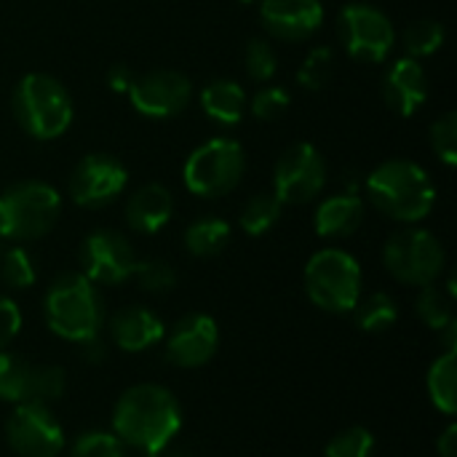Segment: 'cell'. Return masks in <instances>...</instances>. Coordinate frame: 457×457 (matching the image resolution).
Returning <instances> with one entry per match:
<instances>
[{
  "mask_svg": "<svg viewBox=\"0 0 457 457\" xmlns=\"http://www.w3.org/2000/svg\"><path fill=\"white\" fill-rule=\"evenodd\" d=\"M244 62H246V72L257 80V83H265L276 75L278 70V56L273 51L270 43H265L262 37H254L249 40L246 51H244Z\"/></svg>",
  "mask_w": 457,
  "mask_h": 457,
  "instance_id": "34",
  "label": "cell"
},
{
  "mask_svg": "<svg viewBox=\"0 0 457 457\" xmlns=\"http://www.w3.org/2000/svg\"><path fill=\"white\" fill-rule=\"evenodd\" d=\"M5 436L19 457H59L64 428L46 404H19L8 418Z\"/></svg>",
  "mask_w": 457,
  "mask_h": 457,
  "instance_id": "13",
  "label": "cell"
},
{
  "mask_svg": "<svg viewBox=\"0 0 457 457\" xmlns=\"http://www.w3.org/2000/svg\"><path fill=\"white\" fill-rule=\"evenodd\" d=\"M137 254L126 236L115 230H94L80 244V273L96 287H115L134 276Z\"/></svg>",
  "mask_w": 457,
  "mask_h": 457,
  "instance_id": "12",
  "label": "cell"
},
{
  "mask_svg": "<svg viewBox=\"0 0 457 457\" xmlns=\"http://www.w3.org/2000/svg\"><path fill=\"white\" fill-rule=\"evenodd\" d=\"M43 313L48 329L75 345L96 337L104 324L102 295L83 273H62L46 292Z\"/></svg>",
  "mask_w": 457,
  "mask_h": 457,
  "instance_id": "3",
  "label": "cell"
},
{
  "mask_svg": "<svg viewBox=\"0 0 457 457\" xmlns=\"http://www.w3.org/2000/svg\"><path fill=\"white\" fill-rule=\"evenodd\" d=\"M353 313H356V324L364 332H375V335L388 332L399 319V308L394 297H388L386 292H375L367 300H359Z\"/></svg>",
  "mask_w": 457,
  "mask_h": 457,
  "instance_id": "25",
  "label": "cell"
},
{
  "mask_svg": "<svg viewBox=\"0 0 457 457\" xmlns=\"http://www.w3.org/2000/svg\"><path fill=\"white\" fill-rule=\"evenodd\" d=\"M332 78V51L327 46L313 48L297 70V80L308 91H321Z\"/></svg>",
  "mask_w": 457,
  "mask_h": 457,
  "instance_id": "32",
  "label": "cell"
},
{
  "mask_svg": "<svg viewBox=\"0 0 457 457\" xmlns=\"http://www.w3.org/2000/svg\"><path fill=\"white\" fill-rule=\"evenodd\" d=\"M174 212V198L169 193V187L153 182V185H142L126 204V222L134 233L142 236H153L161 228H166V222L171 220Z\"/></svg>",
  "mask_w": 457,
  "mask_h": 457,
  "instance_id": "20",
  "label": "cell"
},
{
  "mask_svg": "<svg viewBox=\"0 0 457 457\" xmlns=\"http://www.w3.org/2000/svg\"><path fill=\"white\" fill-rule=\"evenodd\" d=\"M439 457H457V426H447L442 439L436 442Z\"/></svg>",
  "mask_w": 457,
  "mask_h": 457,
  "instance_id": "40",
  "label": "cell"
},
{
  "mask_svg": "<svg viewBox=\"0 0 457 457\" xmlns=\"http://www.w3.org/2000/svg\"><path fill=\"white\" fill-rule=\"evenodd\" d=\"M13 118L32 139H56L75 118L72 96L56 78L29 72L13 88Z\"/></svg>",
  "mask_w": 457,
  "mask_h": 457,
  "instance_id": "4",
  "label": "cell"
},
{
  "mask_svg": "<svg viewBox=\"0 0 457 457\" xmlns=\"http://www.w3.org/2000/svg\"><path fill=\"white\" fill-rule=\"evenodd\" d=\"M131 107L147 118H174L193 99V83L177 70H153L137 75L129 88Z\"/></svg>",
  "mask_w": 457,
  "mask_h": 457,
  "instance_id": "14",
  "label": "cell"
},
{
  "mask_svg": "<svg viewBox=\"0 0 457 457\" xmlns=\"http://www.w3.org/2000/svg\"><path fill=\"white\" fill-rule=\"evenodd\" d=\"M220 345V329L217 321L206 313H193L177 321L166 340V359L174 367L195 370L214 359Z\"/></svg>",
  "mask_w": 457,
  "mask_h": 457,
  "instance_id": "16",
  "label": "cell"
},
{
  "mask_svg": "<svg viewBox=\"0 0 457 457\" xmlns=\"http://www.w3.org/2000/svg\"><path fill=\"white\" fill-rule=\"evenodd\" d=\"M281 209L284 204L278 201L276 193H254L241 209V228L249 236H262L278 222Z\"/></svg>",
  "mask_w": 457,
  "mask_h": 457,
  "instance_id": "26",
  "label": "cell"
},
{
  "mask_svg": "<svg viewBox=\"0 0 457 457\" xmlns=\"http://www.w3.org/2000/svg\"><path fill=\"white\" fill-rule=\"evenodd\" d=\"M289 94L278 86H268V88H260L252 99V112L254 118L260 120H276L281 118L287 110H289Z\"/></svg>",
  "mask_w": 457,
  "mask_h": 457,
  "instance_id": "36",
  "label": "cell"
},
{
  "mask_svg": "<svg viewBox=\"0 0 457 457\" xmlns=\"http://www.w3.org/2000/svg\"><path fill=\"white\" fill-rule=\"evenodd\" d=\"M134 78H137V75H134V70H131L129 64H112V67L107 70V86H110V91H115V94H129Z\"/></svg>",
  "mask_w": 457,
  "mask_h": 457,
  "instance_id": "38",
  "label": "cell"
},
{
  "mask_svg": "<svg viewBox=\"0 0 457 457\" xmlns=\"http://www.w3.org/2000/svg\"><path fill=\"white\" fill-rule=\"evenodd\" d=\"M228 241H230V225L220 217L195 220L185 230V246L193 257H214L228 246Z\"/></svg>",
  "mask_w": 457,
  "mask_h": 457,
  "instance_id": "24",
  "label": "cell"
},
{
  "mask_svg": "<svg viewBox=\"0 0 457 457\" xmlns=\"http://www.w3.org/2000/svg\"><path fill=\"white\" fill-rule=\"evenodd\" d=\"M383 96H386V104L402 118L415 115L428 99V75L423 64L412 56L396 59L386 72Z\"/></svg>",
  "mask_w": 457,
  "mask_h": 457,
  "instance_id": "18",
  "label": "cell"
},
{
  "mask_svg": "<svg viewBox=\"0 0 457 457\" xmlns=\"http://www.w3.org/2000/svg\"><path fill=\"white\" fill-rule=\"evenodd\" d=\"M445 37H447V29H445L442 21L420 19V21L407 27V32H404V51L412 59H423V56L436 54L445 46Z\"/></svg>",
  "mask_w": 457,
  "mask_h": 457,
  "instance_id": "28",
  "label": "cell"
},
{
  "mask_svg": "<svg viewBox=\"0 0 457 457\" xmlns=\"http://www.w3.org/2000/svg\"><path fill=\"white\" fill-rule=\"evenodd\" d=\"M367 195L378 212L396 222L415 225L426 220L436 204V187L431 177L407 158H391L380 163L364 182Z\"/></svg>",
  "mask_w": 457,
  "mask_h": 457,
  "instance_id": "2",
  "label": "cell"
},
{
  "mask_svg": "<svg viewBox=\"0 0 457 457\" xmlns=\"http://www.w3.org/2000/svg\"><path fill=\"white\" fill-rule=\"evenodd\" d=\"M126 185H129L126 166L107 153H94L75 166L70 177V195L83 209H99L115 201L126 190Z\"/></svg>",
  "mask_w": 457,
  "mask_h": 457,
  "instance_id": "15",
  "label": "cell"
},
{
  "mask_svg": "<svg viewBox=\"0 0 457 457\" xmlns=\"http://www.w3.org/2000/svg\"><path fill=\"white\" fill-rule=\"evenodd\" d=\"M428 386V396L434 402L436 410H442L445 415H455L457 410V359L455 351H445L428 370L426 378Z\"/></svg>",
  "mask_w": 457,
  "mask_h": 457,
  "instance_id": "23",
  "label": "cell"
},
{
  "mask_svg": "<svg viewBox=\"0 0 457 457\" xmlns=\"http://www.w3.org/2000/svg\"><path fill=\"white\" fill-rule=\"evenodd\" d=\"M67 391V375L62 367L32 364L13 353L0 351V399L11 404H51Z\"/></svg>",
  "mask_w": 457,
  "mask_h": 457,
  "instance_id": "9",
  "label": "cell"
},
{
  "mask_svg": "<svg viewBox=\"0 0 457 457\" xmlns=\"http://www.w3.org/2000/svg\"><path fill=\"white\" fill-rule=\"evenodd\" d=\"M35 262L21 246H5L0 254V281L11 289H27L35 284Z\"/></svg>",
  "mask_w": 457,
  "mask_h": 457,
  "instance_id": "29",
  "label": "cell"
},
{
  "mask_svg": "<svg viewBox=\"0 0 457 457\" xmlns=\"http://www.w3.org/2000/svg\"><path fill=\"white\" fill-rule=\"evenodd\" d=\"M80 345V353H83V361H88V364H102L104 361V356H107V345L102 343V337L96 335V337H91V340H83V343H78Z\"/></svg>",
  "mask_w": 457,
  "mask_h": 457,
  "instance_id": "39",
  "label": "cell"
},
{
  "mask_svg": "<svg viewBox=\"0 0 457 457\" xmlns=\"http://www.w3.org/2000/svg\"><path fill=\"white\" fill-rule=\"evenodd\" d=\"M260 19L273 37L305 40L324 21L321 0H260Z\"/></svg>",
  "mask_w": 457,
  "mask_h": 457,
  "instance_id": "17",
  "label": "cell"
},
{
  "mask_svg": "<svg viewBox=\"0 0 457 457\" xmlns=\"http://www.w3.org/2000/svg\"><path fill=\"white\" fill-rule=\"evenodd\" d=\"M21 329V311L13 300L0 295V351L19 335Z\"/></svg>",
  "mask_w": 457,
  "mask_h": 457,
  "instance_id": "37",
  "label": "cell"
},
{
  "mask_svg": "<svg viewBox=\"0 0 457 457\" xmlns=\"http://www.w3.org/2000/svg\"><path fill=\"white\" fill-rule=\"evenodd\" d=\"M62 214L59 193L40 182L24 179L0 193V238L24 244L37 241L56 225Z\"/></svg>",
  "mask_w": 457,
  "mask_h": 457,
  "instance_id": "5",
  "label": "cell"
},
{
  "mask_svg": "<svg viewBox=\"0 0 457 457\" xmlns=\"http://www.w3.org/2000/svg\"><path fill=\"white\" fill-rule=\"evenodd\" d=\"M110 340L126 351V353H139V351H147L153 348L161 337H163V321L145 305H129V308H120L110 324Z\"/></svg>",
  "mask_w": 457,
  "mask_h": 457,
  "instance_id": "19",
  "label": "cell"
},
{
  "mask_svg": "<svg viewBox=\"0 0 457 457\" xmlns=\"http://www.w3.org/2000/svg\"><path fill=\"white\" fill-rule=\"evenodd\" d=\"M431 145L434 153L445 166H455L457 161V112H445L434 126H431Z\"/></svg>",
  "mask_w": 457,
  "mask_h": 457,
  "instance_id": "35",
  "label": "cell"
},
{
  "mask_svg": "<svg viewBox=\"0 0 457 457\" xmlns=\"http://www.w3.org/2000/svg\"><path fill=\"white\" fill-rule=\"evenodd\" d=\"M305 292L327 313H351L361 300V265L343 249H321L305 265Z\"/></svg>",
  "mask_w": 457,
  "mask_h": 457,
  "instance_id": "6",
  "label": "cell"
},
{
  "mask_svg": "<svg viewBox=\"0 0 457 457\" xmlns=\"http://www.w3.org/2000/svg\"><path fill=\"white\" fill-rule=\"evenodd\" d=\"M72 457H131V450L107 431H86L75 439Z\"/></svg>",
  "mask_w": 457,
  "mask_h": 457,
  "instance_id": "30",
  "label": "cell"
},
{
  "mask_svg": "<svg viewBox=\"0 0 457 457\" xmlns=\"http://www.w3.org/2000/svg\"><path fill=\"white\" fill-rule=\"evenodd\" d=\"M327 185V161L324 155L308 145H292L276 163L273 171V193L281 204H308Z\"/></svg>",
  "mask_w": 457,
  "mask_h": 457,
  "instance_id": "11",
  "label": "cell"
},
{
  "mask_svg": "<svg viewBox=\"0 0 457 457\" xmlns=\"http://www.w3.org/2000/svg\"><path fill=\"white\" fill-rule=\"evenodd\" d=\"M139 287L150 295H166L174 289L177 284V273L169 262L163 260H145V262H137V270H134Z\"/></svg>",
  "mask_w": 457,
  "mask_h": 457,
  "instance_id": "33",
  "label": "cell"
},
{
  "mask_svg": "<svg viewBox=\"0 0 457 457\" xmlns=\"http://www.w3.org/2000/svg\"><path fill=\"white\" fill-rule=\"evenodd\" d=\"M204 112L220 126H236L246 112V91L236 80H212L201 91Z\"/></svg>",
  "mask_w": 457,
  "mask_h": 457,
  "instance_id": "22",
  "label": "cell"
},
{
  "mask_svg": "<svg viewBox=\"0 0 457 457\" xmlns=\"http://www.w3.org/2000/svg\"><path fill=\"white\" fill-rule=\"evenodd\" d=\"M383 262L388 273L407 287H428L445 270V246L442 241L420 228L399 230L388 238L383 249Z\"/></svg>",
  "mask_w": 457,
  "mask_h": 457,
  "instance_id": "8",
  "label": "cell"
},
{
  "mask_svg": "<svg viewBox=\"0 0 457 457\" xmlns=\"http://www.w3.org/2000/svg\"><path fill=\"white\" fill-rule=\"evenodd\" d=\"M337 32H340L345 51L356 62H370V64L388 59V54L396 43L391 19L380 8L367 5V3L343 5V11L337 16Z\"/></svg>",
  "mask_w": 457,
  "mask_h": 457,
  "instance_id": "10",
  "label": "cell"
},
{
  "mask_svg": "<svg viewBox=\"0 0 457 457\" xmlns=\"http://www.w3.org/2000/svg\"><path fill=\"white\" fill-rule=\"evenodd\" d=\"M246 169L244 150L230 137H214L185 161V185L198 198H222L238 187Z\"/></svg>",
  "mask_w": 457,
  "mask_h": 457,
  "instance_id": "7",
  "label": "cell"
},
{
  "mask_svg": "<svg viewBox=\"0 0 457 457\" xmlns=\"http://www.w3.org/2000/svg\"><path fill=\"white\" fill-rule=\"evenodd\" d=\"M163 457H190V455H187L185 450H174V453H166V450H163Z\"/></svg>",
  "mask_w": 457,
  "mask_h": 457,
  "instance_id": "41",
  "label": "cell"
},
{
  "mask_svg": "<svg viewBox=\"0 0 457 457\" xmlns=\"http://www.w3.org/2000/svg\"><path fill=\"white\" fill-rule=\"evenodd\" d=\"M316 233L321 238H348L364 222V201L359 193H337L329 195L316 209Z\"/></svg>",
  "mask_w": 457,
  "mask_h": 457,
  "instance_id": "21",
  "label": "cell"
},
{
  "mask_svg": "<svg viewBox=\"0 0 457 457\" xmlns=\"http://www.w3.org/2000/svg\"><path fill=\"white\" fill-rule=\"evenodd\" d=\"M241 3H257V0H241Z\"/></svg>",
  "mask_w": 457,
  "mask_h": 457,
  "instance_id": "42",
  "label": "cell"
},
{
  "mask_svg": "<svg viewBox=\"0 0 457 457\" xmlns=\"http://www.w3.org/2000/svg\"><path fill=\"white\" fill-rule=\"evenodd\" d=\"M182 428V410L174 394L155 383H142L118 399L112 410V434L142 453H163Z\"/></svg>",
  "mask_w": 457,
  "mask_h": 457,
  "instance_id": "1",
  "label": "cell"
},
{
  "mask_svg": "<svg viewBox=\"0 0 457 457\" xmlns=\"http://www.w3.org/2000/svg\"><path fill=\"white\" fill-rule=\"evenodd\" d=\"M375 453V436L364 426H351L340 431L324 450L327 457H372Z\"/></svg>",
  "mask_w": 457,
  "mask_h": 457,
  "instance_id": "31",
  "label": "cell"
},
{
  "mask_svg": "<svg viewBox=\"0 0 457 457\" xmlns=\"http://www.w3.org/2000/svg\"><path fill=\"white\" fill-rule=\"evenodd\" d=\"M453 295L450 292H445L436 281L434 284H428V287H420V295H418V303H415V308H418V316L426 321V327H431V329H436V332H442L455 316H453Z\"/></svg>",
  "mask_w": 457,
  "mask_h": 457,
  "instance_id": "27",
  "label": "cell"
}]
</instances>
